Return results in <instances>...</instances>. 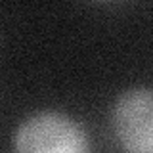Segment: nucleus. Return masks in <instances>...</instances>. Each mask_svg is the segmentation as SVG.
Segmentation results:
<instances>
[{"label": "nucleus", "mask_w": 153, "mask_h": 153, "mask_svg": "<svg viewBox=\"0 0 153 153\" xmlns=\"http://www.w3.org/2000/svg\"><path fill=\"white\" fill-rule=\"evenodd\" d=\"M13 149L21 153H84L88 138L75 119L42 111L25 119L13 134Z\"/></svg>", "instance_id": "f257e3e1"}, {"label": "nucleus", "mask_w": 153, "mask_h": 153, "mask_svg": "<svg viewBox=\"0 0 153 153\" xmlns=\"http://www.w3.org/2000/svg\"><path fill=\"white\" fill-rule=\"evenodd\" d=\"M113 130L123 149L153 153V90L130 88L113 105Z\"/></svg>", "instance_id": "f03ea898"}]
</instances>
